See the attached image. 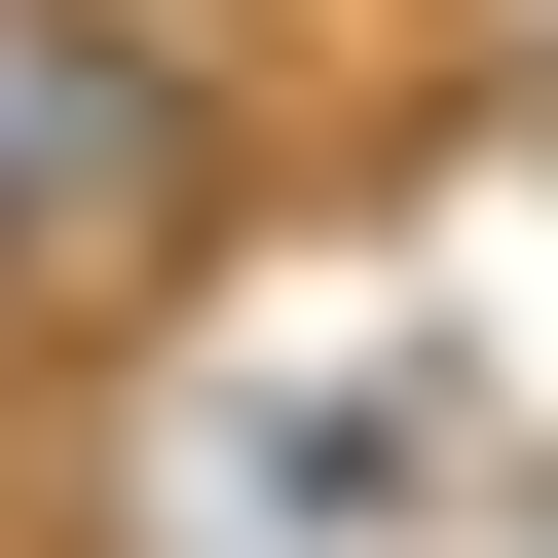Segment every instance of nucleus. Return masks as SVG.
<instances>
[{
  "mask_svg": "<svg viewBox=\"0 0 558 558\" xmlns=\"http://www.w3.org/2000/svg\"><path fill=\"white\" fill-rule=\"evenodd\" d=\"M0 186H38V260H112V223L186 186V149H149V75H112V38H38V0H0Z\"/></svg>",
  "mask_w": 558,
  "mask_h": 558,
  "instance_id": "nucleus-1",
  "label": "nucleus"
}]
</instances>
